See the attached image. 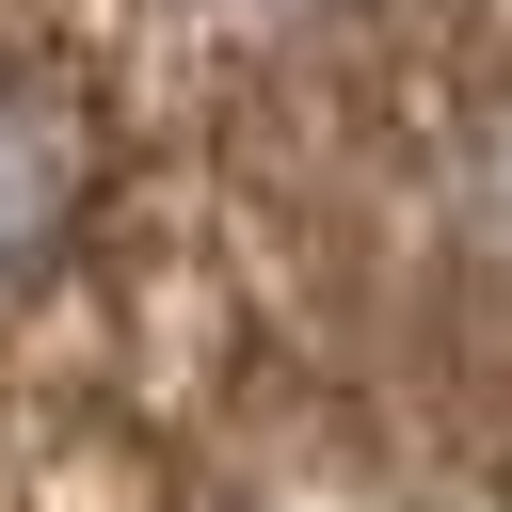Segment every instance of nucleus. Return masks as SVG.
<instances>
[{
    "mask_svg": "<svg viewBox=\"0 0 512 512\" xmlns=\"http://www.w3.org/2000/svg\"><path fill=\"white\" fill-rule=\"evenodd\" d=\"M64 224V128L48 112H0V272Z\"/></svg>",
    "mask_w": 512,
    "mask_h": 512,
    "instance_id": "obj_1",
    "label": "nucleus"
}]
</instances>
